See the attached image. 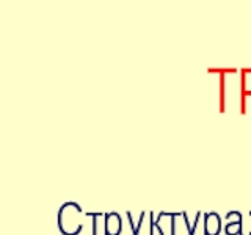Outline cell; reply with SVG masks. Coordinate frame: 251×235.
<instances>
[{
  "label": "cell",
  "instance_id": "6",
  "mask_svg": "<svg viewBox=\"0 0 251 235\" xmlns=\"http://www.w3.org/2000/svg\"><path fill=\"white\" fill-rule=\"evenodd\" d=\"M225 232L227 235H242V221H235V223H226L225 226Z\"/></svg>",
  "mask_w": 251,
  "mask_h": 235
},
{
  "label": "cell",
  "instance_id": "2",
  "mask_svg": "<svg viewBox=\"0 0 251 235\" xmlns=\"http://www.w3.org/2000/svg\"><path fill=\"white\" fill-rule=\"evenodd\" d=\"M222 231V219L215 212L204 215V235H218Z\"/></svg>",
  "mask_w": 251,
  "mask_h": 235
},
{
  "label": "cell",
  "instance_id": "4",
  "mask_svg": "<svg viewBox=\"0 0 251 235\" xmlns=\"http://www.w3.org/2000/svg\"><path fill=\"white\" fill-rule=\"evenodd\" d=\"M209 72H220V112L225 113V105H226V74H235V69H209Z\"/></svg>",
  "mask_w": 251,
  "mask_h": 235
},
{
  "label": "cell",
  "instance_id": "5",
  "mask_svg": "<svg viewBox=\"0 0 251 235\" xmlns=\"http://www.w3.org/2000/svg\"><path fill=\"white\" fill-rule=\"evenodd\" d=\"M240 96H251V69H242V83H240Z\"/></svg>",
  "mask_w": 251,
  "mask_h": 235
},
{
  "label": "cell",
  "instance_id": "8",
  "mask_svg": "<svg viewBox=\"0 0 251 235\" xmlns=\"http://www.w3.org/2000/svg\"><path fill=\"white\" fill-rule=\"evenodd\" d=\"M86 216L93 218V235H98V221H99L98 218L104 216V215L102 213H86Z\"/></svg>",
  "mask_w": 251,
  "mask_h": 235
},
{
  "label": "cell",
  "instance_id": "3",
  "mask_svg": "<svg viewBox=\"0 0 251 235\" xmlns=\"http://www.w3.org/2000/svg\"><path fill=\"white\" fill-rule=\"evenodd\" d=\"M104 223H105V235H120L123 229V223H121V216L112 212V213H105L104 215Z\"/></svg>",
  "mask_w": 251,
  "mask_h": 235
},
{
  "label": "cell",
  "instance_id": "7",
  "mask_svg": "<svg viewBox=\"0 0 251 235\" xmlns=\"http://www.w3.org/2000/svg\"><path fill=\"white\" fill-rule=\"evenodd\" d=\"M145 216H146V212H143V213L140 215V219H138V226L135 227L133 226V219H132V213L130 212H127V218H129V223H130V226H132V231H133V235H138L140 234V227H141V223H143V219H145Z\"/></svg>",
  "mask_w": 251,
  "mask_h": 235
},
{
  "label": "cell",
  "instance_id": "1",
  "mask_svg": "<svg viewBox=\"0 0 251 235\" xmlns=\"http://www.w3.org/2000/svg\"><path fill=\"white\" fill-rule=\"evenodd\" d=\"M77 213H82V207L77 202H66L58 210V227L63 235H75L71 219Z\"/></svg>",
  "mask_w": 251,
  "mask_h": 235
}]
</instances>
